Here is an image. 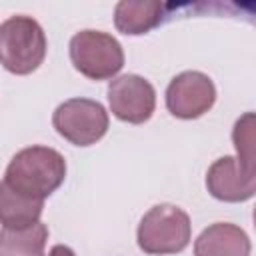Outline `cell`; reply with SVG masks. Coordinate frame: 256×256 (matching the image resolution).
<instances>
[{"label":"cell","mask_w":256,"mask_h":256,"mask_svg":"<svg viewBox=\"0 0 256 256\" xmlns=\"http://www.w3.org/2000/svg\"><path fill=\"white\" fill-rule=\"evenodd\" d=\"M44 200H34L0 182V224L4 228H26L40 220Z\"/></svg>","instance_id":"11"},{"label":"cell","mask_w":256,"mask_h":256,"mask_svg":"<svg viewBox=\"0 0 256 256\" xmlns=\"http://www.w3.org/2000/svg\"><path fill=\"white\" fill-rule=\"evenodd\" d=\"M232 140L238 152V160L248 168H254V114L246 112L236 120L232 130Z\"/></svg>","instance_id":"13"},{"label":"cell","mask_w":256,"mask_h":256,"mask_svg":"<svg viewBox=\"0 0 256 256\" xmlns=\"http://www.w3.org/2000/svg\"><path fill=\"white\" fill-rule=\"evenodd\" d=\"M192 226L188 214L174 204H156L140 220L136 240L142 252L162 256L178 254L190 242Z\"/></svg>","instance_id":"3"},{"label":"cell","mask_w":256,"mask_h":256,"mask_svg":"<svg viewBox=\"0 0 256 256\" xmlns=\"http://www.w3.org/2000/svg\"><path fill=\"white\" fill-rule=\"evenodd\" d=\"M166 8V4L152 0H122L114 8V24L122 34H146L162 22Z\"/></svg>","instance_id":"10"},{"label":"cell","mask_w":256,"mask_h":256,"mask_svg":"<svg viewBox=\"0 0 256 256\" xmlns=\"http://www.w3.org/2000/svg\"><path fill=\"white\" fill-rule=\"evenodd\" d=\"M48 228L40 220L26 228L0 230V256H44Z\"/></svg>","instance_id":"12"},{"label":"cell","mask_w":256,"mask_h":256,"mask_svg":"<svg viewBox=\"0 0 256 256\" xmlns=\"http://www.w3.org/2000/svg\"><path fill=\"white\" fill-rule=\"evenodd\" d=\"M48 256H76V254H74L72 248H68L64 244H56V246H52V250L48 252Z\"/></svg>","instance_id":"14"},{"label":"cell","mask_w":256,"mask_h":256,"mask_svg":"<svg viewBox=\"0 0 256 256\" xmlns=\"http://www.w3.org/2000/svg\"><path fill=\"white\" fill-rule=\"evenodd\" d=\"M46 34L30 16H10L0 24V64L12 74L34 72L46 56Z\"/></svg>","instance_id":"2"},{"label":"cell","mask_w":256,"mask_h":256,"mask_svg":"<svg viewBox=\"0 0 256 256\" xmlns=\"http://www.w3.org/2000/svg\"><path fill=\"white\" fill-rule=\"evenodd\" d=\"M70 60L74 68L90 80H108L124 66L120 42L100 30H82L70 40Z\"/></svg>","instance_id":"4"},{"label":"cell","mask_w":256,"mask_h":256,"mask_svg":"<svg viewBox=\"0 0 256 256\" xmlns=\"http://www.w3.org/2000/svg\"><path fill=\"white\" fill-rule=\"evenodd\" d=\"M208 192L222 202H244L256 192L254 168H248L234 156L218 158L206 174Z\"/></svg>","instance_id":"8"},{"label":"cell","mask_w":256,"mask_h":256,"mask_svg":"<svg viewBox=\"0 0 256 256\" xmlns=\"http://www.w3.org/2000/svg\"><path fill=\"white\" fill-rule=\"evenodd\" d=\"M248 234L230 222H216L200 232L194 242V256H250Z\"/></svg>","instance_id":"9"},{"label":"cell","mask_w":256,"mask_h":256,"mask_svg":"<svg viewBox=\"0 0 256 256\" xmlns=\"http://www.w3.org/2000/svg\"><path fill=\"white\" fill-rule=\"evenodd\" d=\"M66 178L64 156L48 146H28L12 156L6 166L4 182L34 200L48 198Z\"/></svg>","instance_id":"1"},{"label":"cell","mask_w":256,"mask_h":256,"mask_svg":"<svg viewBox=\"0 0 256 256\" xmlns=\"http://www.w3.org/2000/svg\"><path fill=\"white\" fill-rule=\"evenodd\" d=\"M56 132L74 146L96 144L108 130V112L90 98H72L62 102L52 116Z\"/></svg>","instance_id":"5"},{"label":"cell","mask_w":256,"mask_h":256,"mask_svg":"<svg viewBox=\"0 0 256 256\" xmlns=\"http://www.w3.org/2000/svg\"><path fill=\"white\" fill-rule=\"evenodd\" d=\"M216 88L212 80L196 70L182 72L172 78L166 88V108L172 116L192 120L214 106Z\"/></svg>","instance_id":"6"},{"label":"cell","mask_w":256,"mask_h":256,"mask_svg":"<svg viewBox=\"0 0 256 256\" xmlns=\"http://www.w3.org/2000/svg\"><path fill=\"white\" fill-rule=\"evenodd\" d=\"M108 102L112 114L130 124L146 122L156 108L154 86L138 74H124L110 82Z\"/></svg>","instance_id":"7"}]
</instances>
